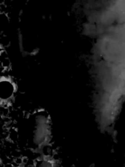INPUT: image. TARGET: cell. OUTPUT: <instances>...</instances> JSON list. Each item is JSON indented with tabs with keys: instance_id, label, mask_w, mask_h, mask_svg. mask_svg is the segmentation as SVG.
Masks as SVG:
<instances>
[{
	"instance_id": "1",
	"label": "cell",
	"mask_w": 125,
	"mask_h": 167,
	"mask_svg": "<svg viewBox=\"0 0 125 167\" xmlns=\"http://www.w3.org/2000/svg\"><path fill=\"white\" fill-rule=\"evenodd\" d=\"M48 125L47 119L44 116L39 117L38 124L36 125L33 141L35 144L39 145L46 140L48 134Z\"/></svg>"
},
{
	"instance_id": "2",
	"label": "cell",
	"mask_w": 125,
	"mask_h": 167,
	"mask_svg": "<svg viewBox=\"0 0 125 167\" xmlns=\"http://www.w3.org/2000/svg\"><path fill=\"white\" fill-rule=\"evenodd\" d=\"M36 167H52V165L48 161H42L41 162H39Z\"/></svg>"
},
{
	"instance_id": "3",
	"label": "cell",
	"mask_w": 125,
	"mask_h": 167,
	"mask_svg": "<svg viewBox=\"0 0 125 167\" xmlns=\"http://www.w3.org/2000/svg\"><path fill=\"white\" fill-rule=\"evenodd\" d=\"M124 167H125V164H124Z\"/></svg>"
}]
</instances>
